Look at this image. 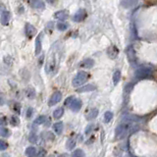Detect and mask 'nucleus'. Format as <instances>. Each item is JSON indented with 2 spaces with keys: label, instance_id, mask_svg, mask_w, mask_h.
I'll return each mask as SVG.
<instances>
[{
  "label": "nucleus",
  "instance_id": "obj_32",
  "mask_svg": "<svg viewBox=\"0 0 157 157\" xmlns=\"http://www.w3.org/2000/svg\"><path fill=\"white\" fill-rule=\"evenodd\" d=\"M67 27H68V26H67L65 23H60V24H58L57 28H58L59 29H61V31H64V29H67Z\"/></svg>",
  "mask_w": 157,
  "mask_h": 157
},
{
  "label": "nucleus",
  "instance_id": "obj_34",
  "mask_svg": "<svg viewBox=\"0 0 157 157\" xmlns=\"http://www.w3.org/2000/svg\"><path fill=\"white\" fill-rule=\"evenodd\" d=\"M7 119L5 117H1L0 118V126H5L7 124Z\"/></svg>",
  "mask_w": 157,
  "mask_h": 157
},
{
  "label": "nucleus",
  "instance_id": "obj_6",
  "mask_svg": "<svg viewBox=\"0 0 157 157\" xmlns=\"http://www.w3.org/2000/svg\"><path fill=\"white\" fill-rule=\"evenodd\" d=\"M82 105H83V102L81 99H74L69 107L70 109L74 111V112H78V111H80V109L82 108Z\"/></svg>",
  "mask_w": 157,
  "mask_h": 157
},
{
  "label": "nucleus",
  "instance_id": "obj_33",
  "mask_svg": "<svg viewBox=\"0 0 157 157\" xmlns=\"http://www.w3.org/2000/svg\"><path fill=\"white\" fill-rule=\"evenodd\" d=\"M32 113H34V109L32 107L28 108V111H27V118H31L32 116Z\"/></svg>",
  "mask_w": 157,
  "mask_h": 157
},
{
  "label": "nucleus",
  "instance_id": "obj_27",
  "mask_svg": "<svg viewBox=\"0 0 157 157\" xmlns=\"http://www.w3.org/2000/svg\"><path fill=\"white\" fill-rule=\"evenodd\" d=\"M73 157H85V153L82 149H76L73 152Z\"/></svg>",
  "mask_w": 157,
  "mask_h": 157
},
{
  "label": "nucleus",
  "instance_id": "obj_5",
  "mask_svg": "<svg viewBox=\"0 0 157 157\" xmlns=\"http://www.w3.org/2000/svg\"><path fill=\"white\" fill-rule=\"evenodd\" d=\"M139 0H122L121 1V6H123L126 9H131V8L136 7Z\"/></svg>",
  "mask_w": 157,
  "mask_h": 157
},
{
  "label": "nucleus",
  "instance_id": "obj_19",
  "mask_svg": "<svg viewBox=\"0 0 157 157\" xmlns=\"http://www.w3.org/2000/svg\"><path fill=\"white\" fill-rule=\"evenodd\" d=\"M108 54H109V56L111 58H115L118 54L117 48H116L115 46H111L109 49H108Z\"/></svg>",
  "mask_w": 157,
  "mask_h": 157
},
{
  "label": "nucleus",
  "instance_id": "obj_13",
  "mask_svg": "<svg viewBox=\"0 0 157 157\" xmlns=\"http://www.w3.org/2000/svg\"><path fill=\"white\" fill-rule=\"evenodd\" d=\"M97 115H98V109L93 108V109L90 110V112L86 115V119H88V120H93V119H95L97 117Z\"/></svg>",
  "mask_w": 157,
  "mask_h": 157
},
{
  "label": "nucleus",
  "instance_id": "obj_11",
  "mask_svg": "<svg viewBox=\"0 0 157 157\" xmlns=\"http://www.w3.org/2000/svg\"><path fill=\"white\" fill-rule=\"evenodd\" d=\"M63 123L62 122H57L53 125V131L56 132L57 135H61L62 132H63Z\"/></svg>",
  "mask_w": 157,
  "mask_h": 157
},
{
  "label": "nucleus",
  "instance_id": "obj_18",
  "mask_svg": "<svg viewBox=\"0 0 157 157\" xmlns=\"http://www.w3.org/2000/svg\"><path fill=\"white\" fill-rule=\"evenodd\" d=\"M41 51V39H40V36L36 39V55H39Z\"/></svg>",
  "mask_w": 157,
  "mask_h": 157
},
{
  "label": "nucleus",
  "instance_id": "obj_17",
  "mask_svg": "<svg viewBox=\"0 0 157 157\" xmlns=\"http://www.w3.org/2000/svg\"><path fill=\"white\" fill-rule=\"evenodd\" d=\"M26 32H27V36L29 37H32L34 34H36V29L31 25H27L26 26Z\"/></svg>",
  "mask_w": 157,
  "mask_h": 157
},
{
  "label": "nucleus",
  "instance_id": "obj_12",
  "mask_svg": "<svg viewBox=\"0 0 157 157\" xmlns=\"http://www.w3.org/2000/svg\"><path fill=\"white\" fill-rule=\"evenodd\" d=\"M64 114V109L62 107H59L57 108L56 110H54V112H53V118L54 119H60L62 116H63Z\"/></svg>",
  "mask_w": 157,
  "mask_h": 157
},
{
  "label": "nucleus",
  "instance_id": "obj_9",
  "mask_svg": "<svg viewBox=\"0 0 157 157\" xmlns=\"http://www.w3.org/2000/svg\"><path fill=\"white\" fill-rule=\"evenodd\" d=\"M54 68H55V60H54V58H51L50 60L46 63L45 70H46V72L49 74V73L54 71Z\"/></svg>",
  "mask_w": 157,
  "mask_h": 157
},
{
  "label": "nucleus",
  "instance_id": "obj_25",
  "mask_svg": "<svg viewBox=\"0 0 157 157\" xmlns=\"http://www.w3.org/2000/svg\"><path fill=\"white\" fill-rule=\"evenodd\" d=\"M29 140L32 143H36L37 142V135L34 134V132H31L29 136Z\"/></svg>",
  "mask_w": 157,
  "mask_h": 157
},
{
  "label": "nucleus",
  "instance_id": "obj_23",
  "mask_svg": "<svg viewBox=\"0 0 157 157\" xmlns=\"http://www.w3.org/2000/svg\"><path fill=\"white\" fill-rule=\"evenodd\" d=\"M76 146V140L73 139H69L67 140V143H66V147L68 149H73Z\"/></svg>",
  "mask_w": 157,
  "mask_h": 157
},
{
  "label": "nucleus",
  "instance_id": "obj_29",
  "mask_svg": "<svg viewBox=\"0 0 157 157\" xmlns=\"http://www.w3.org/2000/svg\"><path fill=\"white\" fill-rule=\"evenodd\" d=\"M0 136L9 137L10 136V131L6 128H0Z\"/></svg>",
  "mask_w": 157,
  "mask_h": 157
},
{
  "label": "nucleus",
  "instance_id": "obj_15",
  "mask_svg": "<svg viewBox=\"0 0 157 157\" xmlns=\"http://www.w3.org/2000/svg\"><path fill=\"white\" fill-rule=\"evenodd\" d=\"M26 95L29 99H34L36 97V90L34 88H28L26 90Z\"/></svg>",
  "mask_w": 157,
  "mask_h": 157
},
{
  "label": "nucleus",
  "instance_id": "obj_31",
  "mask_svg": "<svg viewBox=\"0 0 157 157\" xmlns=\"http://www.w3.org/2000/svg\"><path fill=\"white\" fill-rule=\"evenodd\" d=\"M74 99H75V97H74V96H69L68 98L65 100V105H66V106H70V105H71V103L73 102V100H74Z\"/></svg>",
  "mask_w": 157,
  "mask_h": 157
},
{
  "label": "nucleus",
  "instance_id": "obj_36",
  "mask_svg": "<svg viewBox=\"0 0 157 157\" xmlns=\"http://www.w3.org/2000/svg\"><path fill=\"white\" fill-rule=\"evenodd\" d=\"M37 156H39V157H44L45 156V151L43 149H41L39 151V153L37 154Z\"/></svg>",
  "mask_w": 157,
  "mask_h": 157
},
{
  "label": "nucleus",
  "instance_id": "obj_3",
  "mask_svg": "<svg viewBox=\"0 0 157 157\" xmlns=\"http://www.w3.org/2000/svg\"><path fill=\"white\" fill-rule=\"evenodd\" d=\"M130 124L129 122H123L122 124H120L117 128H116L115 131V136L117 139H123L124 137L127 136V132L131 128H130Z\"/></svg>",
  "mask_w": 157,
  "mask_h": 157
},
{
  "label": "nucleus",
  "instance_id": "obj_20",
  "mask_svg": "<svg viewBox=\"0 0 157 157\" xmlns=\"http://www.w3.org/2000/svg\"><path fill=\"white\" fill-rule=\"evenodd\" d=\"M120 78H121V72L119 71V70H117V71L114 73V75H113V83H114L115 86L119 83Z\"/></svg>",
  "mask_w": 157,
  "mask_h": 157
},
{
  "label": "nucleus",
  "instance_id": "obj_10",
  "mask_svg": "<svg viewBox=\"0 0 157 157\" xmlns=\"http://www.w3.org/2000/svg\"><path fill=\"white\" fill-rule=\"evenodd\" d=\"M95 86L93 85H86V86H82L81 88H78L77 91L78 93H86V91H93V90H95Z\"/></svg>",
  "mask_w": 157,
  "mask_h": 157
},
{
  "label": "nucleus",
  "instance_id": "obj_14",
  "mask_svg": "<svg viewBox=\"0 0 157 157\" xmlns=\"http://www.w3.org/2000/svg\"><path fill=\"white\" fill-rule=\"evenodd\" d=\"M85 18H86V12L83 10H80L77 14L75 15L74 20L77 21V22H80V21H83Z\"/></svg>",
  "mask_w": 157,
  "mask_h": 157
},
{
  "label": "nucleus",
  "instance_id": "obj_37",
  "mask_svg": "<svg viewBox=\"0 0 157 157\" xmlns=\"http://www.w3.org/2000/svg\"><path fill=\"white\" fill-rule=\"evenodd\" d=\"M5 103V100H4V97L0 94V105H4Z\"/></svg>",
  "mask_w": 157,
  "mask_h": 157
},
{
  "label": "nucleus",
  "instance_id": "obj_30",
  "mask_svg": "<svg viewBox=\"0 0 157 157\" xmlns=\"http://www.w3.org/2000/svg\"><path fill=\"white\" fill-rule=\"evenodd\" d=\"M7 147H8V144L6 143V142H4V140L0 139V150H1V151L6 150Z\"/></svg>",
  "mask_w": 157,
  "mask_h": 157
},
{
  "label": "nucleus",
  "instance_id": "obj_21",
  "mask_svg": "<svg viewBox=\"0 0 157 157\" xmlns=\"http://www.w3.org/2000/svg\"><path fill=\"white\" fill-rule=\"evenodd\" d=\"M45 121H46V117H45L44 115H40L36 119L34 124H36V125H41V124L45 123Z\"/></svg>",
  "mask_w": 157,
  "mask_h": 157
},
{
  "label": "nucleus",
  "instance_id": "obj_2",
  "mask_svg": "<svg viewBox=\"0 0 157 157\" xmlns=\"http://www.w3.org/2000/svg\"><path fill=\"white\" fill-rule=\"evenodd\" d=\"M151 74H152V70H151L149 67H140L136 71L135 73V77H136L137 80H144V78H149Z\"/></svg>",
  "mask_w": 157,
  "mask_h": 157
},
{
  "label": "nucleus",
  "instance_id": "obj_22",
  "mask_svg": "<svg viewBox=\"0 0 157 157\" xmlns=\"http://www.w3.org/2000/svg\"><path fill=\"white\" fill-rule=\"evenodd\" d=\"M32 5L34 8H43V6H44V4H43L41 0H32Z\"/></svg>",
  "mask_w": 157,
  "mask_h": 157
},
{
  "label": "nucleus",
  "instance_id": "obj_39",
  "mask_svg": "<svg viewBox=\"0 0 157 157\" xmlns=\"http://www.w3.org/2000/svg\"><path fill=\"white\" fill-rule=\"evenodd\" d=\"M60 157H67V154H62Z\"/></svg>",
  "mask_w": 157,
  "mask_h": 157
},
{
  "label": "nucleus",
  "instance_id": "obj_24",
  "mask_svg": "<svg viewBox=\"0 0 157 157\" xmlns=\"http://www.w3.org/2000/svg\"><path fill=\"white\" fill-rule=\"evenodd\" d=\"M113 119V113L110 112V111H107V112H105L104 114V121L105 123H109V122Z\"/></svg>",
  "mask_w": 157,
  "mask_h": 157
},
{
  "label": "nucleus",
  "instance_id": "obj_4",
  "mask_svg": "<svg viewBox=\"0 0 157 157\" xmlns=\"http://www.w3.org/2000/svg\"><path fill=\"white\" fill-rule=\"evenodd\" d=\"M61 99H62V93L60 91H55V93L51 95L49 101H48V105H49V106H53V105L57 104L58 102H60Z\"/></svg>",
  "mask_w": 157,
  "mask_h": 157
},
{
  "label": "nucleus",
  "instance_id": "obj_7",
  "mask_svg": "<svg viewBox=\"0 0 157 157\" xmlns=\"http://www.w3.org/2000/svg\"><path fill=\"white\" fill-rule=\"evenodd\" d=\"M127 54H128V58L130 62L132 64H134L136 62V53H135V50L132 49V46H129L128 49H127Z\"/></svg>",
  "mask_w": 157,
  "mask_h": 157
},
{
  "label": "nucleus",
  "instance_id": "obj_8",
  "mask_svg": "<svg viewBox=\"0 0 157 157\" xmlns=\"http://www.w3.org/2000/svg\"><path fill=\"white\" fill-rule=\"evenodd\" d=\"M94 65V61L93 59H86V60H83L82 63H81V67H83V68H86V69H90L93 68Z\"/></svg>",
  "mask_w": 157,
  "mask_h": 157
},
{
  "label": "nucleus",
  "instance_id": "obj_1",
  "mask_svg": "<svg viewBox=\"0 0 157 157\" xmlns=\"http://www.w3.org/2000/svg\"><path fill=\"white\" fill-rule=\"evenodd\" d=\"M88 77H89V75L86 72H85V71L78 72V75L76 76L74 78H73V82H72L73 86L78 88V86H83V83H86V81L88 80Z\"/></svg>",
  "mask_w": 157,
  "mask_h": 157
},
{
  "label": "nucleus",
  "instance_id": "obj_16",
  "mask_svg": "<svg viewBox=\"0 0 157 157\" xmlns=\"http://www.w3.org/2000/svg\"><path fill=\"white\" fill-rule=\"evenodd\" d=\"M26 155L28 157H34L36 155V149L34 146H29L26 149Z\"/></svg>",
  "mask_w": 157,
  "mask_h": 157
},
{
  "label": "nucleus",
  "instance_id": "obj_28",
  "mask_svg": "<svg viewBox=\"0 0 157 157\" xmlns=\"http://www.w3.org/2000/svg\"><path fill=\"white\" fill-rule=\"evenodd\" d=\"M10 123L12 126H18L19 123H20V120H19V118L17 116H12V117H11V120H10Z\"/></svg>",
  "mask_w": 157,
  "mask_h": 157
},
{
  "label": "nucleus",
  "instance_id": "obj_26",
  "mask_svg": "<svg viewBox=\"0 0 157 157\" xmlns=\"http://www.w3.org/2000/svg\"><path fill=\"white\" fill-rule=\"evenodd\" d=\"M9 19H10L9 14H8V13H5V12H4L3 16L1 17V23L3 24V25H7L8 22H9Z\"/></svg>",
  "mask_w": 157,
  "mask_h": 157
},
{
  "label": "nucleus",
  "instance_id": "obj_35",
  "mask_svg": "<svg viewBox=\"0 0 157 157\" xmlns=\"http://www.w3.org/2000/svg\"><path fill=\"white\" fill-rule=\"evenodd\" d=\"M93 125H88V128H86V135H88L89 134V132H90V131H91V130H93Z\"/></svg>",
  "mask_w": 157,
  "mask_h": 157
},
{
  "label": "nucleus",
  "instance_id": "obj_38",
  "mask_svg": "<svg viewBox=\"0 0 157 157\" xmlns=\"http://www.w3.org/2000/svg\"><path fill=\"white\" fill-rule=\"evenodd\" d=\"M47 1L49 2V3H53V2L55 1V0H47Z\"/></svg>",
  "mask_w": 157,
  "mask_h": 157
}]
</instances>
